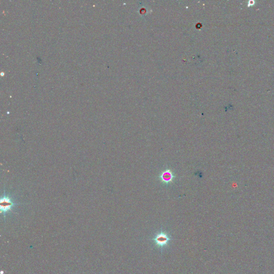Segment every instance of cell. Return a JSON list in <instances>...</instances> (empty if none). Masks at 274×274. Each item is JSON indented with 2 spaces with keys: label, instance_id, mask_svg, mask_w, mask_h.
I'll list each match as a JSON object with an SVG mask.
<instances>
[{
  "label": "cell",
  "instance_id": "obj_1",
  "mask_svg": "<svg viewBox=\"0 0 274 274\" xmlns=\"http://www.w3.org/2000/svg\"><path fill=\"white\" fill-rule=\"evenodd\" d=\"M172 240L170 234L163 230L156 233L153 237L150 239L154 246L161 252H163L164 249L169 246Z\"/></svg>",
  "mask_w": 274,
  "mask_h": 274
},
{
  "label": "cell",
  "instance_id": "obj_2",
  "mask_svg": "<svg viewBox=\"0 0 274 274\" xmlns=\"http://www.w3.org/2000/svg\"><path fill=\"white\" fill-rule=\"evenodd\" d=\"M174 177L175 176L174 174L168 169L163 171L159 176L160 181H161V182L165 185H169L172 183Z\"/></svg>",
  "mask_w": 274,
  "mask_h": 274
},
{
  "label": "cell",
  "instance_id": "obj_3",
  "mask_svg": "<svg viewBox=\"0 0 274 274\" xmlns=\"http://www.w3.org/2000/svg\"><path fill=\"white\" fill-rule=\"evenodd\" d=\"M14 203L9 198L5 196L1 199V209L4 213L8 212L14 206Z\"/></svg>",
  "mask_w": 274,
  "mask_h": 274
}]
</instances>
